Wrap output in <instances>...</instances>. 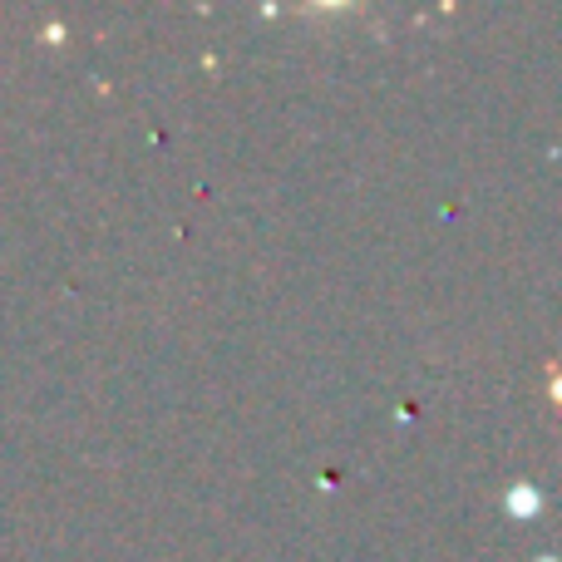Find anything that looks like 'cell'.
Returning <instances> with one entry per match:
<instances>
[{
	"instance_id": "obj_1",
	"label": "cell",
	"mask_w": 562,
	"mask_h": 562,
	"mask_svg": "<svg viewBox=\"0 0 562 562\" xmlns=\"http://www.w3.org/2000/svg\"><path fill=\"white\" fill-rule=\"evenodd\" d=\"M508 508H514V518H533L538 494H533V488H514V494H508Z\"/></svg>"
}]
</instances>
